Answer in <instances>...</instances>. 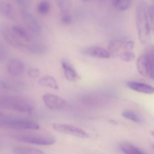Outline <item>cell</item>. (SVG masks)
Masks as SVG:
<instances>
[{
	"label": "cell",
	"instance_id": "44dd1931",
	"mask_svg": "<svg viewBox=\"0 0 154 154\" xmlns=\"http://www.w3.org/2000/svg\"><path fill=\"white\" fill-rule=\"evenodd\" d=\"M136 65L138 72L143 77H147L144 54H143L139 56L137 61Z\"/></svg>",
	"mask_w": 154,
	"mask_h": 154
},
{
	"label": "cell",
	"instance_id": "d6986e66",
	"mask_svg": "<svg viewBox=\"0 0 154 154\" xmlns=\"http://www.w3.org/2000/svg\"><path fill=\"white\" fill-rule=\"evenodd\" d=\"M13 151L15 154H45L38 149L25 146H16Z\"/></svg>",
	"mask_w": 154,
	"mask_h": 154
},
{
	"label": "cell",
	"instance_id": "277c9868",
	"mask_svg": "<svg viewBox=\"0 0 154 154\" xmlns=\"http://www.w3.org/2000/svg\"><path fill=\"white\" fill-rule=\"evenodd\" d=\"M0 127L15 130H38L40 127L35 122L23 118H0Z\"/></svg>",
	"mask_w": 154,
	"mask_h": 154
},
{
	"label": "cell",
	"instance_id": "7a4b0ae2",
	"mask_svg": "<svg viewBox=\"0 0 154 154\" xmlns=\"http://www.w3.org/2000/svg\"><path fill=\"white\" fill-rule=\"evenodd\" d=\"M147 8L144 2H140L136 10L135 19L140 41L147 44L150 41V30L147 15Z\"/></svg>",
	"mask_w": 154,
	"mask_h": 154
},
{
	"label": "cell",
	"instance_id": "7c38bea8",
	"mask_svg": "<svg viewBox=\"0 0 154 154\" xmlns=\"http://www.w3.org/2000/svg\"><path fill=\"white\" fill-rule=\"evenodd\" d=\"M127 86L128 88L137 92L146 94L154 93V88L146 83L136 81H128Z\"/></svg>",
	"mask_w": 154,
	"mask_h": 154
},
{
	"label": "cell",
	"instance_id": "52a82bcc",
	"mask_svg": "<svg viewBox=\"0 0 154 154\" xmlns=\"http://www.w3.org/2000/svg\"><path fill=\"white\" fill-rule=\"evenodd\" d=\"M21 15L26 27L34 34L40 35L42 28L37 19L26 9L22 10Z\"/></svg>",
	"mask_w": 154,
	"mask_h": 154
},
{
	"label": "cell",
	"instance_id": "e0dca14e",
	"mask_svg": "<svg viewBox=\"0 0 154 154\" xmlns=\"http://www.w3.org/2000/svg\"><path fill=\"white\" fill-rule=\"evenodd\" d=\"M120 148L125 154H146L136 146L126 142L121 143Z\"/></svg>",
	"mask_w": 154,
	"mask_h": 154
},
{
	"label": "cell",
	"instance_id": "7402d4cb",
	"mask_svg": "<svg viewBox=\"0 0 154 154\" xmlns=\"http://www.w3.org/2000/svg\"><path fill=\"white\" fill-rule=\"evenodd\" d=\"M122 115L123 117L136 123L140 124L142 122V119L140 117L132 110H127L124 111L122 112Z\"/></svg>",
	"mask_w": 154,
	"mask_h": 154
},
{
	"label": "cell",
	"instance_id": "f546056e",
	"mask_svg": "<svg viewBox=\"0 0 154 154\" xmlns=\"http://www.w3.org/2000/svg\"><path fill=\"white\" fill-rule=\"evenodd\" d=\"M15 2L18 4L20 7H22V10L26 9L27 6V4L26 1H22V0H17L15 1Z\"/></svg>",
	"mask_w": 154,
	"mask_h": 154
},
{
	"label": "cell",
	"instance_id": "8992f818",
	"mask_svg": "<svg viewBox=\"0 0 154 154\" xmlns=\"http://www.w3.org/2000/svg\"><path fill=\"white\" fill-rule=\"evenodd\" d=\"M52 127L56 131L81 138H87L89 135L81 128L75 126L66 124H54Z\"/></svg>",
	"mask_w": 154,
	"mask_h": 154
},
{
	"label": "cell",
	"instance_id": "4dcf8cb0",
	"mask_svg": "<svg viewBox=\"0 0 154 154\" xmlns=\"http://www.w3.org/2000/svg\"><path fill=\"white\" fill-rule=\"evenodd\" d=\"M3 116V114L2 113V112L0 111V118H2V117Z\"/></svg>",
	"mask_w": 154,
	"mask_h": 154
},
{
	"label": "cell",
	"instance_id": "603a6c76",
	"mask_svg": "<svg viewBox=\"0 0 154 154\" xmlns=\"http://www.w3.org/2000/svg\"><path fill=\"white\" fill-rule=\"evenodd\" d=\"M50 8V4L48 1H41L37 6V11L40 14L45 15L48 13Z\"/></svg>",
	"mask_w": 154,
	"mask_h": 154
},
{
	"label": "cell",
	"instance_id": "30bf717a",
	"mask_svg": "<svg viewBox=\"0 0 154 154\" xmlns=\"http://www.w3.org/2000/svg\"><path fill=\"white\" fill-rule=\"evenodd\" d=\"M7 68L9 73L14 77H18L21 75L25 69L23 61L16 58H13L9 61Z\"/></svg>",
	"mask_w": 154,
	"mask_h": 154
},
{
	"label": "cell",
	"instance_id": "484cf974",
	"mask_svg": "<svg viewBox=\"0 0 154 154\" xmlns=\"http://www.w3.org/2000/svg\"><path fill=\"white\" fill-rule=\"evenodd\" d=\"M7 55L6 47L2 43H0V63L5 60Z\"/></svg>",
	"mask_w": 154,
	"mask_h": 154
},
{
	"label": "cell",
	"instance_id": "d4e9b609",
	"mask_svg": "<svg viewBox=\"0 0 154 154\" xmlns=\"http://www.w3.org/2000/svg\"><path fill=\"white\" fill-rule=\"evenodd\" d=\"M135 57L134 53L132 51H125L120 54V59L125 62H130L132 61Z\"/></svg>",
	"mask_w": 154,
	"mask_h": 154
},
{
	"label": "cell",
	"instance_id": "4316f807",
	"mask_svg": "<svg viewBox=\"0 0 154 154\" xmlns=\"http://www.w3.org/2000/svg\"><path fill=\"white\" fill-rule=\"evenodd\" d=\"M40 71L36 68H32L30 69L28 71V75L31 78L35 79L39 76Z\"/></svg>",
	"mask_w": 154,
	"mask_h": 154
},
{
	"label": "cell",
	"instance_id": "5bb4252c",
	"mask_svg": "<svg viewBox=\"0 0 154 154\" xmlns=\"http://www.w3.org/2000/svg\"><path fill=\"white\" fill-rule=\"evenodd\" d=\"M61 66L66 79L69 81H75L79 78L76 71L68 61H63Z\"/></svg>",
	"mask_w": 154,
	"mask_h": 154
},
{
	"label": "cell",
	"instance_id": "4fadbf2b",
	"mask_svg": "<svg viewBox=\"0 0 154 154\" xmlns=\"http://www.w3.org/2000/svg\"><path fill=\"white\" fill-rule=\"evenodd\" d=\"M84 53L91 57L101 59L110 58V53L106 49L101 47H92L86 49Z\"/></svg>",
	"mask_w": 154,
	"mask_h": 154
},
{
	"label": "cell",
	"instance_id": "8fae6325",
	"mask_svg": "<svg viewBox=\"0 0 154 154\" xmlns=\"http://www.w3.org/2000/svg\"><path fill=\"white\" fill-rule=\"evenodd\" d=\"M143 54L145 57L147 77L154 80V46L148 47Z\"/></svg>",
	"mask_w": 154,
	"mask_h": 154
},
{
	"label": "cell",
	"instance_id": "ba28073f",
	"mask_svg": "<svg viewBox=\"0 0 154 154\" xmlns=\"http://www.w3.org/2000/svg\"><path fill=\"white\" fill-rule=\"evenodd\" d=\"M42 100L48 107L53 110H61L66 105V103L63 99L53 94H45L42 97Z\"/></svg>",
	"mask_w": 154,
	"mask_h": 154
},
{
	"label": "cell",
	"instance_id": "d6a6232c",
	"mask_svg": "<svg viewBox=\"0 0 154 154\" xmlns=\"http://www.w3.org/2000/svg\"><path fill=\"white\" fill-rule=\"evenodd\" d=\"M153 149H154V145L153 146Z\"/></svg>",
	"mask_w": 154,
	"mask_h": 154
},
{
	"label": "cell",
	"instance_id": "1f68e13d",
	"mask_svg": "<svg viewBox=\"0 0 154 154\" xmlns=\"http://www.w3.org/2000/svg\"><path fill=\"white\" fill-rule=\"evenodd\" d=\"M151 133L152 134V135L154 137V131H152V132H151Z\"/></svg>",
	"mask_w": 154,
	"mask_h": 154
},
{
	"label": "cell",
	"instance_id": "2e32d148",
	"mask_svg": "<svg viewBox=\"0 0 154 154\" xmlns=\"http://www.w3.org/2000/svg\"><path fill=\"white\" fill-rule=\"evenodd\" d=\"M38 83L43 86L50 88L55 90H58L59 89V86L57 80L51 76H44L40 79Z\"/></svg>",
	"mask_w": 154,
	"mask_h": 154
},
{
	"label": "cell",
	"instance_id": "9a60e30c",
	"mask_svg": "<svg viewBox=\"0 0 154 154\" xmlns=\"http://www.w3.org/2000/svg\"><path fill=\"white\" fill-rule=\"evenodd\" d=\"M0 14L10 20H13L15 17L13 7L6 1H0Z\"/></svg>",
	"mask_w": 154,
	"mask_h": 154
},
{
	"label": "cell",
	"instance_id": "5b68a950",
	"mask_svg": "<svg viewBox=\"0 0 154 154\" xmlns=\"http://www.w3.org/2000/svg\"><path fill=\"white\" fill-rule=\"evenodd\" d=\"M14 138L18 142L41 146H50L55 143V139L51 137L37 135H17Z\"/></svg>",
	"mask_w": 154,
	"mask_h": 154
},
{
	"label": "cell",
	"instance_id": "83f0119b",
	"mask_svg": "<svg viewBox=\"0 0 154 154\" xmlns=\"http://www.w3.org/2000/svg\"><path fill=\"white\" fill-rule=\"evenodd\" d=\"M14 90L13 87L5 81L0 79V90Z\"/></svg>",
	"mask_w": 154,
	"mask_h": 154
},
{
	"label": "cell",
	"instance_id": "9c48e42d",
	"mask_svg": "<svg viewBox=\"0 0 154 154\" xmlns=\"http://www.w3.org/2000/svg\"><path fill=\"white\" fill-rule=\"evenodd\" d=\"M134 46V43L132 41H123L115 39L110 41L108 45V49L111 52H117L120 51H132Z\"/></svg>",
	"mask_w": 154,
	"mask_h": 154
},
{
	"label": "cell",
	"instance_id": "6da1fadb",
	"mask_svg": "<svg viewBox=\"0 0 154 154\" xmlns=\"http://www.w3.org/2000/svg\"><path fill=\"white\" fill-rule=\"evenodd\" d=\"M0 107L25 114H30L34 110V105L29 99L11 95H0Z\"/></svg>",
	"mask_w": 154,
	"mask_h": 154
},
{
	"label": "cell",
	"instance_id": "ac0fdd59",
	"mask_svg": "<svg viewBox=\"0 0 154 154\" xmlns=\"http://www.w3.org/2000/svg\"><path fill=\"white\" fill-rule=\"evenodd\" d=\"M13 32L18 37L26 42L30 40V36L28 32L23 27L19 25H13L11 27Z\"/></svg>",
	"mask_w": 154,
	"mask_h": 154
},
{
	"label": "cell",
	"instance_id": "f1b7e54d",
	"mask_svg": "<svg viewBox=\"0 0 154 154\" xmlns=\"http://www.w3.org/2000/svg\"><path fill=\"white\" fill-rule=\"evenodd\" d=\"M62 22L65 24H69L72 21V18L69 14L67 13H64L61 17Z\"/></svg>",
	"mask_w": 154,
	"mask_h": 154
},
{
	"label": "cell",
	"instance_id": "cb8c5ba5",
	"mask_svg": "<svg viewBox=\"0 0 154 154\" xmlns=\"http://www.w3.org/2000/svg\"><path fill=\"white\" fill-rule=\"evenodd\" d=\"M147 15L150 30L154 33V5L147 8Z\"/></svg>",
	"mask_w": 154,
	"mask_h": 154
},
{
	"label": "cell",
	"instance_id": "ffe728a7",
	"mask_svg": "<svg viewBox=\"0 0 154 154\" xmlns=\"http://www.w3.org/2000/svg\"><path fill=\"white\" fill-rule=\"evenodd\" d=\"M132 2L129 0H114L112 1L113 7L119 11H125L130 8Z\"/></svg>",
	"mask_w": 154,
	"mask_h": 154
},
{
	"label": "cell",
	"instance_id": "3957f363",
	"mask_svg": "<svg viewBox=\"0 0 154 154\" xmlns=\"http://www.w3.org/2000/svg\"><path fill=\"white\" fill-rule=\"evenodd\" d=\"M0 33L3 38L14 48L19 50L32 53L33 43L24 42L7 24H2L0 25Z\"/></svg>",
	"mask_w": 154,
	"mask_h": 154
}]
</instances>
